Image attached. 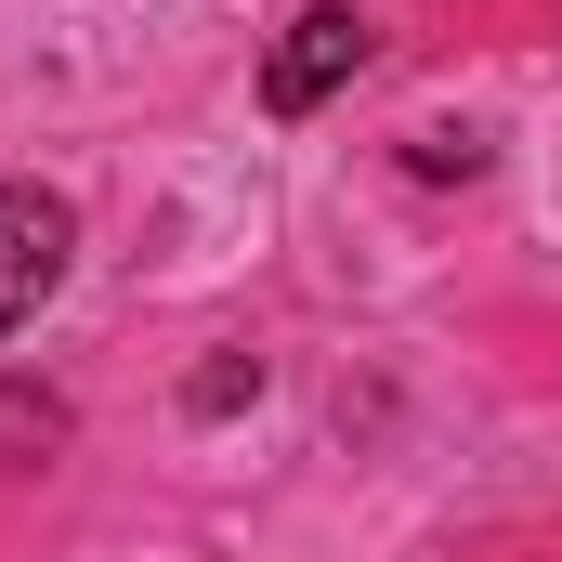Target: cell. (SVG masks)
Instances as JSON below:
<instances>
[{
	"mask_svg": "<svg viewBox=\"0 0 562 562\" xmlns=\"http://www.w3.org/2000/svg\"><path fill=\"white\" fill-rule=\"evenodd\" d=\"M353 66H367V13H353V0H301L276 26V53H262V105H276V119H314Z\"/></svg>",
	"mask_w": 562,
	"mask_h": 562,
	"instance_id": "6da1fadb",
	"label": "cell"
},
{
	"mask_svg": "<svg viewBox=\"0 0 562 562\" xmlns=\"http://www.w3.org/2000/svg\"><path fill=\"white\" fill-rule=\"evenodd\" d=\"M66 249H79V223H66V196L53 183H13L0 170V340L66 288Z\"/></svg>",
	"mask_w": 562,
	"mask_h": 562,
	"instance_id": "7a4b0ae2",
	"label": "cell"
},
{
	"mask_svg": "<svg viewBox=\"0 0 562 562\" xmlns=\"http://www.w3.org/2000/svg\"><path fill=\"white\" fill-rule=\"evenodd\" d=\"M53 445H66V406L26 393V380H0V471H40Z\"/></svg>",
	"mask_w": 562,
	"mask_h": 562,
	"instance_id": "3957f363",
	"label": "cell"
},
{
	"mask_svg": "<svg viewBox=\"0 0 562 562\" xmlns=\"http://www.w3.org/2000/svg\"><path fill=\"white\" fill-rule=\"evenodd\" d=\"M249 393H262V367H249V353H210V367L183 380V406H196V419H223V406H249Z\"/></svg>",
	"mask_w": 562,
	"mask_h": 562,
	"instance_id": "277c9868",
	"label": "cell"
}]
</instances>
